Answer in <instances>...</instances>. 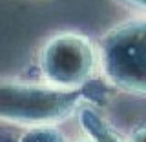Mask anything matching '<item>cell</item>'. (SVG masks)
I'll list each match as a JSON object with an SVG mask.
<instances>
[{
  "instance_id": "obj_1",
  "label": "cell",
  "mask_w": 146,
  "mask_h": 142,
  "mask_svg": "<svg viewBox=\"0 0 146 142\" xmlns=\"http://www.w3.org/2000/svg\"><path fill=\"white\" fill-rule=\"evenodd\" d=\"M99 67L111 86L146 95V18L110 29L99 44Z\"/></svg>"
},
{
  "instance_id": "obj_2",
  "label": "cell",
  "mask_w": 146,
  "mask_h": 142,
  "mask_svg": "<svg viewBox=\"0 0 146 142\" xmlns=\"http://www.w3.org/2000/svg\"><path fill=\"white\" fill-rule=\"evenodd\" d=\"M80 89H58L53 86L2 82L0 118L22 126H51L64 120L77 109Z\"/></svg>"
},
{
  "instance_id": "obj_3",
  "label": "cell",
  "mask_w": 146,
  "mask_h": 142,
  "mask_svg": "<svg viewBox=\"0 0 146 142\" xmlns=\"http://www.w3.org/2000/svg\"><path fill=\"white\" fill-rule=\"evenodd\" d=\"M38 66L48 86L58 89H80L88 84L99 55L86 36L60 33L49 38L40 49Z\"/></svg>"
},
{
  "instance_id": "obj_4",
  "label": "cell",
  "mask_w": 146,
  "mask_h": 142,
  "mask_svg": "<svg viewBox=\"0 0 146 142\" xmlns=\"http://www.w3.org/2000/svg\"><path fill=\"white\" fill-rule=\"evenodd\" d=\"M79 122L84 127L86 133L91 137L93 142H122L121 135L91 108L80 109L79 111Z\"/></svg>"
},
{
  "instance_id": "obj_5",
  "label": "cell",
  "mask_w": 146,
  "mask_h": 142,
  "mask_svg": "<svg viewBox=\"0 0 146 142\" xmlns=\"http://www.w3.org/2000/svg\"><path fill=\"white\" fill-rule=\"evenodd\" d=\"M20 142H66L64 135L51 126H38L31 127L20 139Z\"/></svg>"
},
{
  "instance_id": "obj_6",
  "label": "cell",
  "mask_w": 146,
  "mask_h": 142,
  "mask_svg": "<svg viewBox=\"0 0 146 142\" xmlns=\"http://www.w3.org/2000/svg\"><path fill=\"white\" fill-rule=\"evenodd\" d=\"M128 142H146V127H139L135 129L131 137L128 139Z\"/></svg>"
},
{
  "instance_id": "obj_7",
  "label": "cell",
  "mask_w": 146,
  "mask_h": 142,
  "mask_svg": "<svg viewBox=\"0 0 146 142\" xmlns=\"http://www.w3.org/2000/svg\"><path fill=\"white\" fill-rule=\"evenodd\" d=\"M128 6H133V7H139V9H146V0H122Z\"/></svg>"
},
{
  "instance_id": "obj_8",
  "label": "cell",
  "mask_w": 146,
  "mask_h": 142,
  "mask_svg": "<svg viewBox=\"0 0 146 142\" xmlns=\"http://www.w3.org/2000/svg\"><path fill=\"white\" fill-rule=\"evenodd\" d=\"M86 142H88V140H86ZM90 142H93V140H90Z\"/></svg>"
}]
</instances>
